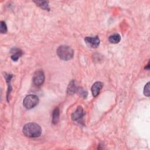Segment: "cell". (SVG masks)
<instances>
[{
	"instance_id": "1",
	"label": "cell",
	"mask_w": 150,
	"mask_h": 150,
	"mask_svg": "<svg viewBox=\"0 0 150 150\" xmlns=\"http://www.w3.org/2000/svg\"><path fill=\"white\" fill-rule=\"evenodd\" d=\"M24 134L29 138H36L40 135L42 133L41 127L37 124L29 123L25 124L23 127Z\"/></svg>"
},
{
	"instance_id": "2",
	"label": "cell",
	"mask_w": 150,
	"mask_h": 150,
	"mask_svg": "<svg viewBox=\"0 0 150 150\" xmlns=\"http://www.w3.org/2000/svg\"><path fill=\"white\" fill-rule=\"evenodd\" d=\"M57 52L59 58L63 61L70 60L74 55V51L72 48L65 45L59 46L57 49Z\"/></svg>"
},
{
	"instance_id": "3",
	"label": "cell",
	"mask_w": 150,
	"mask_h": 150,
	"mask_svg": "<svg viewBox=\"0 0 150 150\" xmlns=\"http://www.w3.org/2000/svg\"><path fill=\"white\" fill-rule=\"evenodd\" d=\"M39 103V98L36 95L31 94L27 96L24 100L23 105L27 109L35 107Z\"/></svg>"
},
{
	"instance_id": "4",
	"label": "cell",
	"mask_w": 150,
	"mask_h": 150,
	"mask_svg": "<svg viewBox=\"0 0 150 150\" xmlns=\"http://www.w3.org/2000/svg\"><path fill=\"white\" fill-rule=\"evenodd\" d=\"M32 81H33V83L35 86H41L45 81V75L43 72L42 70L36 71L33 76Z\"/></svg>"
},
{
	"instance_id": "5",
	"label": "cell",
	"mask_w": 150,
	"mask_h": 150,
	"mask_svg": "<svg viewBox=\"0 0 150 150\" xmlns=\"http://www.w3.org/2000/svg\"><path fill=\"white\" fill-rule=\"evenodd\" d=\"M84 41L88 46L92 48H96L100 45V39L98 36L94 37H86Z\"/></svg>"
},
{
	"instance_id": "6",
	"label": "cell",
	"mask_w": 150,
	"mask_h": 150,
	"mask_svg": "<svg viewBox=\"0 0 150 150\" xmlns=\"http://www.w3.org/2000/svg\"><path fill=\"white\" fill-rule=\"evenodd\" d=\"M103 86V83L100 82H95L93 84L91 90V93H92L93 97H97L99 94Z\"/></svg>"
},
{
	"instance_id": "7",
	"label": "cell",
	"mask_w": 150,
	"mask_h": 150,
	"mask_svg": "<svg viewBox=\"0 0 150 150\" xmlns=\"http://www.w3.org/2000/svg\"><path fill=\"white\" fill-rule=\"evenodd\" d=\"M84 115V113L82 107L79 106L77 110L72 114V119L73 121H78L81 119Z\"/></svg>"
},
{
	"instance_id": "8",
	"label": "cell",
	"mask_w": 150,
	"mask_h": 150,
	"mask_svg": "<svg viewBox=\"0 0 150 150\" xmlns=\"http://www.w3.org/2000/svg\"><path fill=\"white\" fill-rule=\"evenodd\" d=\"M12 53L13 54L11 56V59L14 61H17L18 60V59L22 55L23 52L22 51H21L20 49H17V48H15L13 49L12 50Z\"/></svg>"
},
{
	"instance_id": "9",
	"label": "cell",
	"mask_w": 150,
	"mask_h": 150,
	"mask_svg": "<svg viewBox=\"0 0 150 150\" xmlns=\"http://www.w3.org/2000/svg\"><path fill=\"white\" fill-rule=\"evenodd\" d=\"M78 88L76 84V82L74 80H72L69 84L68 87V93L69 94H73L77 91Z\"/></svg>"
},
{
	"instance_id": "10",
	"label": "cell",
	"mask_w": 150,
	"mask_h": 150,
	"mask_svg": "<svg viewBox=\"0 0 150 150\" xmlns=\"http://www.w3.org/2000/svg\"><path fill=\"white\" fill-rule=\"evenodd\" d=\"M109 40L112 43H118L121 40V36L119 34H114L113 35H111L109 38Z\"/></svg>"
},
{
	"instance_id": "11",
	"label": "cell",
	"mask_w": 150,
	"mask_h": 150,
	"mask_svg": "<svg viewBox=\"0 0 150 150\" xmlns=\"http://www.w3.org/2000/svg\"><path fill=\"white\" fill-rule=\"evenodd\" d=\"M59 109L58 107H56L53 112L52 114V123L54 124H57L59 119Z\"/></svg>"
},
{
	"instance_id": "12",
	"label": "cell",
	"mask_w": 150,
	"mask_h": 150,
	"mask_svg": "<svg viewBox=\"0 0 150 150\" xmlns=\"http://www.w3.org/2000/svg\"><path fill=\"white\" fill-rule=\"evenodd\" d=\"M35 3L37 4L39 7H40L41 8L43 9L44 10H47L49 11V4L47 1H34Z\"/></svg>"
},
{
	"instance_id": "13",
	"label": "cell",
	"mask_w": 150,
	"mask_h": 150,
	"mask_svg": "<svg viewBox=\"0 0 150 150\" xmlns=\"http://www.w3.org/2000/svg\"><path fill=\"white\" fill-rule=\"evenodd\" d=\"M7 31V27L6 24V22L4 21L1 22V28H0V32L2 33H6Z\"/></svg>"
},
{
	"instance_id": "14",
	"label": "cell",
	"mask_w": 150,
	"mask_h": 150,
	"mask_svg": "<svg viewBox=\"0 0 150 150\" xmlns=\"http://www.w3.org/2000/svg\"><path fill=\"white\" fill-rule=\"evenodd\" d=\"M144 94L147 97L149 96V82L147 83L144 87Z\"/></svg>"
},
{
	"instance_id": "15",
	"label": "cell",
	"mask_w": 150,
	"mask_h": 150,
	"mask_svg": "<svg viewBox=\"0 0 150 150\" xmlns=\"http://www.w3.org/2000/svg\"><path fill=\"white\" fill-rule=\"evenodd\" d=\"M77 91L79 93V94H80L81 96H82V97H84V98H86V97H87V92L85 90H84V89H82V88L78 89Z\"/></svg>"
},
{
	"instance_id": "16",
	"label": "cell",
	"mask_w": 150,
	"mask_h": 150,
	"mask_svg": "<svg viewBox=\"0 0 150 150\" xmlns=\"http://www.w3.org/2000/svg\"><path fill=\"white\" fill-rule=\"evenodd\" d=\"M145 69H147V70H149V62H148V65H147V66L145 68Z\"/></svg>"
}]
</instances>
